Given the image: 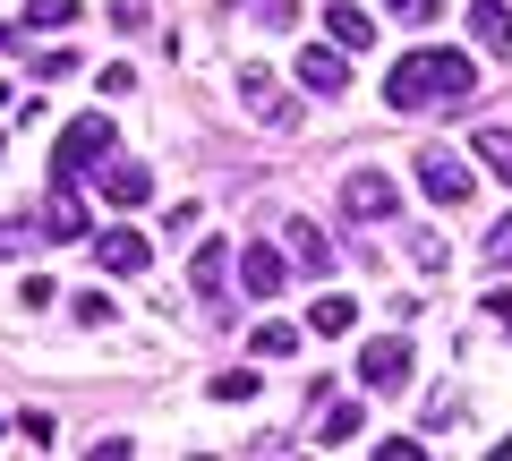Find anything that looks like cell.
Returning <instances> with one entry per match:
<instances>
[{
  "instance_id": "obj_1",
  "label": "cell",
  "mask_w": 512,
  "mask_h": 461,
  "mask_svg": "<svg viewBox=\"0 0 512 461\" xmlns=\"http://www.w3.org/2000/svg\"><path fill=\"white\" fill-rule=\"evenodd\" d=\"M478 94V69L470 52H402L393 77H384V103L393 111H453Z\"/></svg>"
},
{
  "instance_id": "obj_2",
  "label": "cell",
  "mask_w": 512,
  "mask_h": 461,
  "mask_svg": "<svg viewBox=\"0 0 512 461\" xmlns=\"http://www.w3.org/2000/svg\"><path fill=\"white\" fill-rule=\"evenodd\" d=\"M393 205H402L393 171H342V214H350V222H384Z\"/></svg>"
},
{
  "instance_id": "obj_3",
  "label": "cell",
  "mask_w": 512,
  "mask_h": 461,
  "mask_svg": "<svg viewBox=\"0 0 512 461\" xmlns=\"http://www.w3.org/2000/svg\"><path fill=\"white\" fill-rule=\"evenodd\" d=\"M103 154H111V120H103V111H86V120L60 129V163L52 171H69V180H77V171H94Z\"/></svg>"
},
{
  "instance_id": "obj_4",
  "label": "cell",
  "mask_w": 512,
  "mask_h": 461,
  "mask_svg": "<svg viewBox=\"0 0 512 461\" xmlns=\"http://www.w3.org/2000/svg\"><path fill=\"white\" fill-rule=\"evenodd\" d=\"M282 282H291V257H282L274 240L239 248V291H248V299H282Z\"/></svg>"
},
{
  "instance_id": "obj_5",
  "label": "cell",
  "mask_w": 512,
  "mask_h": 461,
  "mask_svg": "<svg viewBox=\"0 0 512 461\" xmlns=\"http://www.w3.org/2000/svg\"><path fill=\"white\" fill-rule=\"evenodd\" d=\"M359 376H367V393H402V385H410V342H402V333L367 342V351H359Z\"/></svg>"
},
{
  "instance_id": "obj_6",
  "label": "cell",
  "mask_w": 512,
  "mask_h": 461,
  "mask_svg": "<svg viewBox=\"0 0 512 461\" xmlns=\"http://www.w3.org/2000/svg\"><path fill=\"white\" fill-rule=\"evenodd\" d=\"M222 265H231V248H222V240H205V248H197V265H188V282H197V299H205V325H231V291H222Z\"/></svg>"
},
{
  "instance_id": "obj_7",
  "label": "cell",
  "mask_w": 512,
  "mask_h": 461,
  "mask_svg": "<svg viewBox=\"0 0 512 461\" xmlns=\"http://www.w3.org/2000/svg\"><path fill=\"white\" fill-rule=\"evenodd\" d=\"M239 94H248V120H265V129H282V137L299 129V103H291V94H282L265 69H248V77H239Z\"/></svg>"
},
{
  "instance_id": "obj_8",
  "label": "cell",
  "mask_w": 512,
  "mask_h": 461,
  "mask_svg": "<svg viewBox=\"0 0 512 461\" xmlns=\"http://www.w3.org/2000/svg\"><path fill=\"white\" fill-rule=\"evenodd\" d=\"M43 240H94L86 197H77V180H69V171H52V214H43Z\"/></svg>"
},
{
  "instance_id": "obj_9",
  "label": "cell",
  "mask_w": 512,
  "mask_h": 461,
  "mask_svg": "<svg viewBox=\"0 0 512 461\" xmlns=\"http://www.w3.org/2000/svg\"><path fill=\"white\" fill-rule=\"evenodd\" d=\"M94 188H103L111 205H128V214H137V205L154 197V171H146V163H120V154H103V163H94Z\"/></svg>"
},
{
  "instance_id": "obj_10",
  "label": "cell",
  "mask_w": 512,
  "mask_h": 461,
  "mask_svg": "<svg viewBox=\"0 0 512 461\" xmlns=\"http://www.w3.org/2000/svg\"><path fill=\"white\" fill-rule=\"evenodd\" d=\"M419 188H427L436 205H461V197H470V163L444 154V146H427V154H419Z\"/></svg>"
},
{
  "instance_id": "obj_11",
  "label": "cell",
  "mask_w": 512,
  "mask_h": 461,
  "mask_svg": "<svg viewBox=\"0 0 512 461\" xmlns=\"http://www.w3.org/2000/svg\"><path fill=\"white\" fill-rule=\"evenodd\" d=\"M299 86H308V94H350V52H342V43L299 52Z\"/></svg>"
},
{
  "instance_id": "obj_12",
  "label": "cell",
  "mask_w": 512,
  "mask_h": 461,
  "mask_svg": "<svg viewBox=\"0 0 512 461\" xmlns=\"http://www.w3.org/2000/svg\"><path fill=\"white\" fill-rule=\"evenodd\" d=\"M94 257H103V274H146L154 240H146V231H94Z\"/></svg>"
},
{
  "instance_id": "obj_13",
  "label": "cell",
  "mask_w": 512,
  "mask_h": 461,
  "mask_svg": "<svg viewBox=\"0 0 512 461\" xmlns=\"http://www.w3.org/2000/svg\"><path fill=\"white\" fill-rule=\"evenodd\" d=\"M325 35L342 43V52H367V43H376V18H367L359 0H333V9H325Z\"/></svg>"
},
{
  "instance_id": "obj_14",
  "label": "cell",
  "mask_w": 512,
  "mask_h": 461,
  "mask_svg": "<svg viewBox=\"0 0 512 461\" xmlns=\"http://www.w3.org/2000/svg\"><path fill=\"white\" fill-rule=\"evenodd\" d=\"M282 231H291V265H299V274H325V265H333V240H325V231H316V222H282Z\"/></svg>"
},
{
  "instance_id": "obj_15",
  "label": "cell",
  "mask_w": 512,
  "mask_h": 461,
  "mask_svg": "<svg viewBox=\"0 0 512 461\" xmlns=\"http://www.w3.org/2000/svg\"><path fill=\"white\" fill-rule=\"evenodd\" d=\"M470 26H478V43H487L495 60H512V9L504 0H470Z\"/></svg>"
},
{
  "instance_id": "obj_16",
  "label": "cell",
  "mask_w": 512,
  "mask_h": 461,
  "mask_svg": "<svg viewBox=\"0 0 512 461\" xmlns=\"http://www.w3.org/2000/svg\"><path fill=\"white\" fill-rule=\"evenodd\" d=\"M77 18H86V0H26V35H60V26H77Z\"/></svg>"
},
{
  "instance_id": "obj_17",
  "label": "cell",
  "mask_w": 512,
  "mask_h": 461,
  "mask_svg": "<svg viewBox=\"0 0 512 461\" xmlns=\"http://www.w3.org/2000/svg\"><path fill=\"white\" fill-rule=\"evenodd\" d=\"M359 427H367V410H359V402H333L325 419H316V444H333V453H342V444L359 436Z\"/></svg>"
},
{
  "instance_id": "obj_18",
  "label": "cell",
  "mask_w": 512,
  "mask_h": 461,
  "mask_svg": "<svg viewBox=\"0 0 512 461\" xmlns=\"http://www.w3.org/2000/svg\"><path fill=\"white\" fill-rule=\"evenodd\" d=\"M350 325H359V299H342V291L308 308V333H350Z\"/></svg>"
},
{
  "instance_id": "obj_19",
  "label": "cell",
  "mask_w": 512,
  "mask_h": 461,
  "mask_svg": "<svg viewBox=\"0 0 512 461\" xmlns=\"http://www.w3.org/2000/svg\"><path fill=\"white\" fill-rule=\"evenodd\" d=\"M248 342H256V359H291V351H299V325H282V316H265V325L248 333Z\"/></svg>"
},
{
  "instance_id": "obj_20",
  "label": "cell",
  "mask_w": 512,
  "mask_h": 461,
  "mask_svg": "<svg viewBox=\"0 0 512 461\" xmlns=\"http://www.w3.org/2000/svg\"><path fill=\"white\" fill-rule=\"evenodd\" d=\"M478 163H487L495 180L512 188V129H478Z\"/></svg>"
},
{
  "instance_id": "obj_21",
  "label": "cell",
  "mask_w": 512,
  "mask_h": 461,
  "mask_svg": "<svg viewBox=\"0 0 512 461\" xmlns=\"http://www.w3.org/2000/svg\"><path fill=\"white\" fill-rule=\"evenodd\" d=\"M410 265H419V274H444V265H453V248H444L436 231H410Z\"/></svg>"
},
{
  "instance_id": "obj_22",
  "label": "cell",
  "mask_w": 512,
  "mask_h": 461,
  "mask_svg": "<svg viewBox=\"0 0 512 461\" xmlns=\"http://www.w3.org/2000/svg\"><path fill=\"white\" fill-rule=\"evenodd\" d=\"M205 393H214V402H256V368H222Z\"/></svg>"
},
{
  "instance_id": "obj_23",
  "label": "cell",
  "mask_w": 512,
  "mask_h": 461,
  "mask_svg": "<svg viewBox=\"0 0 512 461\" xmlns=\"http://www.w3.org/2000/svg\"><path fill=\"white\" fill-rule=\"evenodd\" d=\"M35 240H43L35 222H0V257H9V265H18V257H35Z\"/></svg>"
},
{
  "instance_id": "obj_24",
  "label": "cell",
  "mask_w": 512,
  "mask_h": 461,
  "mask_svg": "<svg viewBox=\"0 0 512 461\" xmlns=\"http://www.w3.org/2000/svg\"><path fill=\"white\" fill-rule=\"evenodd\" d=\"M18 436H26V444H43V453H52V444H60V427H52V410H26V419H18Z\"/></svg>"
},
{
  "instance_id": "obj_25",
  "label": "cell",
  "mask_w": 512,
  "mask_h": 461,
  "mask_svg": "<svg viewBox=\"0 0 512 461\" xmlns=\"http://www.w3.org/2000/svg\"><path fill=\"white\" fill-rule=\"evenodd\" d=\"M69 316H77V325H111V299H103V291H77Z\"/></svg>"
},
{
  "instance_id": "obj_26",
  "label": "cell",
  "mask_w": 512,
  "mask_h": 461,
  "mask_svg": "<svg viewBox=\"0 0 512 461\" xmlns=\"http://www.w3.org/2000/svg\"><path fill=\"white\" fill-rule=\"evenodd\" d=\"M487 265H495V274H512V214L487 231Z\"/></svg>"
},
{
  "instance_id": "obj_27",
  "label": "cell",
  "mask_w": 512,
  "mask_h": 461,
  "mask_svg": "<svg viewBox=\"0 0 512 461\" xmlns=\"http://www.w3.org/2000/svg\"><path fill=\"white\" fill-rule=\"evenodd\" d=\"M35 77H77V52L60 43V52H35Z\"/></svg>"
},
{
  "instance_id": "obj_28",
  "label": "cell",
  "mask_w": 512,
  "mask_h": 461,
  "mask_svg": "<svg viewBox=\"0 0 512 461\" xmlns=\"http://www.w3.org/2000/svg\"><path fill=\"white\" fill-rule=\"evenodd\" d=\"M52 299H60V291H52L43 274H26V282H18V308H52Z\"/></svg>"
},
{
  "instance_id": "obj_29",
  "label": "cell",
  "mask_w": 512,
  "mask_h": 461,
  "mask_svg": "<svg viewBox=\"0 0 512 461\" xmlns=\"http://www.w3.org/2000/svg\"><path fill=\"white\" fill-rule=\"evenodd\" d=\"M256 18H265V26H291V18H299V0H256Z\"/></svg>"
},
{
  "instance_id": "obj_30",
  "label": "cell",
  "mask_w": 512,
  "mask_h": 461,
  "mask_svg": "<svg viewBox=\"0 0 512 461\" xmlns=\"http://www.w3.org/2000/svg\"><path fill=\"white\" fill-rule=\"evenodd\" d=\"M487 316H495V325H512V282H495V291H487Z\"/></svg>"
},
{
  "instance_id": "obj_31",
  "label": "cell",
  "mask_w": 512,
  "mask_h": 461,
  "mask_svg": "<svg viewBox=\"0 0 512 461\" xmlns=\"http://www.w3.org/2000/svg\"><path fill=\"white\" fill-rule=\"evenodd\" d=\"M384 9H393V18H436L444 0H384Z\"/></svg>"
},
{
  "instance_id": "obj_32",
  "label": "cell",
  "mask_w": 512,
  "mask_h": 461,
  "mask_svg": "<svg viewBox=\"0 0 512 461\" xmlns=\"http://www.w3.org/2000/svg\"><path fill=\"white\" fill-rule=\"evenodd\" d=\"M0 146H9V137H0Z\"/></svg>"
}]
</instances>
